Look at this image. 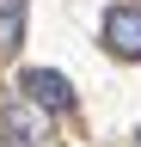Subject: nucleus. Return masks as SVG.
I'll return each instance as SVG.
<instances>
[{"label": "nucleus", "instance_id": "1", "mask_svg": "<svg viewBox=\"0 0 141 147\" xmlns=\"http://www.w3.org/2000/svg\"><path fill=\"white\" fill-rule=\"evenodd\" d=\"M19 92H25L31 110H43V117L74 110V86H67V74H55V67H25L19 74Z\"/></svg>", "mask_w": 141, "mask_h": 147}, {"label": "nucleus", "instance_id": "2", "mask_svg": "<svg viewBox=\"0 0 141 147\" xmlns=\"http://www.w3.org/2000/svg\"><path fill=\"white\" fill-rule=\"evenodd\" d=\"M98 37H104V49H111L117 61H141V6H135V0H117V6H104Z\"/></svg>", "mask_w": 141, "mask_h": 147}, {"label": "nucleus", "instance_id": "3", "mask_svg": "<svg viewBox=\"0 0 141 147\" xmlns=\"http://www.w3.org/2000/svg\"><path fill=\"white\" fill-rule=\"evenodd\" d=\"M0 129L12 135V147H43L49 117H43V110H31L25 98H12V104H0Z\"/></svg>", "mask_w": 141, "mask_h": 147}, {"label": "nucleus", "instance_id": "4", "mask_svg": "<svg viewBox=\"0 0 141 147\" xmlns=\"http://www.w3.org/2000/svg\"><path fill=\"white\" fill-rule=\"evenodd\" d=\"M25 37V0H0V49H19Z\"/></svg>", "mask_w": 141, "mask_h": 147}, {"label": "nucleus", "instance_id": "5", "mask_svg": "<svg viewBox=\"0 0 141 147\" xmlns=\"http://www.w3.org/2000/svg\"><path fill=\"white\" fill-rule=\"evenodd\" d=\"M135 147H141V135H135Z\"/></svg>", "mask_w": 141, "mask_h": 147}]
</instances>
